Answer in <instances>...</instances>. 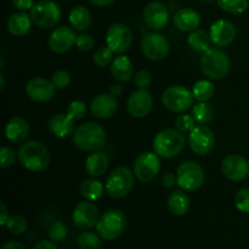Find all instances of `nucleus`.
<instances>
[{
  "label": "nucleus",
  "mask_w": 249,
  "mask_h": 249,
  "mask_svg": "<svg viewBox=\"0 0 249 249\" xmlns=\"http://www.w3.org/2000/svg\"><path fill=\"white\" fill-rule=\"evenodd\" d=\"M18 160L29 172H43L50 164V151L43 142L27 140L17 151Z\"/></svg>",
  "instance_id": "nucleus-1"
},
{
  "label": "nucleus",
  "mask_w": 249,
  "mask_h": 249,
  "mask_svg": "<svg viewBox=\"0 0 249 249\" xmlns=\"http://www.w3.org/2000/svg\"><path fill=\"white\" fill-rule=\"evenodd\" d=\"M73 143L82 151L95 152L105 147L107 135L105 129L95 122H87L75 128L72 134Z\"/></svg>",
  "instance_id": "nucleus-2"
},
{
  "label": "nucleus",
  "mask_w": 249,
  "mask_h": 249,
  "mask_svg": "<svg viewBox=\"0 0 249 249\" xmlns=\"http://www.w3.org/2000/svg\"><path fill=\"white\" fill-rule=\"evenodd\" d=\"M185 143H186V139H185L184 133L178 129L168 128L156 134L152 146L153 151L160 158L169 160V158L177 157L182 152Z\"/></svg>",
  "instance_id": "nucleus-3"
},
{
  "label": "nucleus",
  "mask_w": 249,
  "mask_h": 249,
  "mask_svg": "<svg viewBox=\"0 0 249 249\" xmlns=\"http://www.w3.org/2000/svg\"><path fill=\"white\" fill-rule=\"evenodd\" d=\"M201 71L209 79L219 80L226 77L230 71V58L228 53L218 48H209L202 55Z\"/></svg>",
  "instance_id": "nucleus-4"
},
{
  "label": "nucleus",
  "mask_w": 249,
  "mask_h": 249,
  "mask_svg": "<svg viewBox=\"0 0 249 249\" xmlns=\"http://www.w3.org/2000/svg\"><path fill=\"white\" fill-rule=\"evenodd\" d=\"M135 181V174L126 167L112 170L106 179L105 189L112 198H124L131 192Z\"/></svg>",
  "instance_id": "nucleus-5"
},
{
  "label": "nucleus",
  "mask_w": 249,
  "mask_h": 249,
  "mask_svg": "<svg viewBox=\"0 0 249 249\" xmlns=\"http://www.w3.org/2000/svg\"><path fill=\"white\" fill-rule=\"evenodd\" d=\"M126 228V216L119 209L107 211L104 215L100 216L96 224V231L101 238L107 241H113L124 232Z\"/></svg>",
  "instance_id": "nucleus-6"
},
{
  "label": "nucleus",
  "mask_w": 249,
  "mask_h": 249,
  "mask_svg": "<svg viewBox=\"0 0 249 249\" xmlns=\"http://www.w3.org/2000/svg\"><path fill=\"white\" fill-rule=\"evenodd\" d=\"M178 185L186 192L197 191L201 189L206 180L204 169L195 160H186L177 169Z\"/></svg>",
  "instance_id": "nucleus-7"
},
{
  "label": "nucleus",
  "mask_w": 249,
  "mask_h": 249,
  "mask_svg": "<svg viewBox=\"0 0 249 249\" xmlns=\"http://www.w3.org/2000/svg\"><path fill=\"white\" fill-rule=\"evenodd\" d=\"M31 17L40 28H53L61 19V7L55 0H39L32 7Z\"/></svg>",
  "instance_id": "nucleus-8"
},
{
  "label": "nucleus",
  "mask_w": 249,
  "mask_h": 249,
  "mask_svg": "<svg viewBox=\"0 0 249 249\" xmlns=\"http://www.w3.org/2000/svg\"><path fill=\"white\" fill-rule=\"evenodd\" d=\"M194 94L182 85H172L162 95V102L168 111L173 113H184L194 104Z\"/></svg>",
  "instance_id": "nucleus-9"
},
{
  "label": "nucleus",
  "mask_w": 249,
  "mask_h": 249,
  "mask_svg": "<svg viewBox=\"0 0 249 249\" xmlns=\"http://www.w3.org/2000/svg\"><path fill=\"white\" fill-rule=\"evenodd\" d=\"M160 170V156L156 152H142L134 162L133 172L141 182H150L156 179Z\"/></svg>",
  "instance_id": "nucleus-10"
},
{
  "label": "nucleus",
  "mask_w": 249,
  "mask_h": 249,
  "mask_svg": "<svg viewBox=\"0 0 249 249\" xmlns=\"http://www.w3.org/2000/svg\"><path fill=\"white\" fill-rule=\"evenodd\" d=\"M141 51L151 61L164 60L169 53V41L162 34L151 32L141 39Z\"/></svg>",
  "instance_id": "nucleus-11"
},
{
  "label": "nucleus",
  "mask_w": 249,
  "mask_h": 249,
  "mask_svg": "<svg viewBox=\"0 0 249 249\" xmlns=\"http://www.w3.org/2000/svg\"><path fill=\"white\" fill-rule=\"evenodd\" d=\"M107 46L114 53H124L130 49L133 44V32L126 24L117 22L107 31Z\"/></svg>",
  "instance_id": "nucleus-12"
},
{
  "label": "nucleus",
  "mask_w": 249,
  "mask_h": 249,
  "mask_svg": "<svg viewBox=\"0 0 249 249\" xmlns=\"http://www.w3.org/2000/svg\"><path fill=\"white\" fill-rule=\"evenodd\" d=\"M189 134L190 148L196 155L206 156L214 148V145H215L214 133L211 128L204 124L196 125L194 130Z\"/></svg>",
  "instance_id": "nucleus-13"
},
{
  "label": "nucleus",
  "mask_w": 249,
  "mask_h": 249,
  "mask_svg": "<svg viewBox=\"0 0 249 249\" xmlns=\"http://www.w3.org/2000/svg\"><path fill=\"white\" fill-rule=\"evenodd\" d=\"M99 208L91 201H84L74 207L72 213L73 224L79 230H89L99 221Z\"/></svg>",
  "instance_id": "nucleus-14"
},
{
  "label": "nucleus",
  "mask_w": 249,
  "mask_h": 249,
  "mask_svg": "<svg viewBox=\"0 0 249 249\" xmlns=\"http://www.w3.org/2000/svg\"><path fill=\"white\" fill-rule=\"evenodd\" d=\"M221 173L230 181H242L249 175L248 160L237 153L229 155L221 163Z\"/></svg>",
  "instance_id": "nucleus-15"
},
{
  "label": "nucleus",
  "mask_w": 249,
  "mask_h": 249,
  "mask_svg": "<svg viewBox=\"0 0 249 249\" xmlns=\"http://www.w3.org/2000/svg\"><path fill=\"white\" fill-rule=\"evenodd\" d=\"M77 36L67 26L56 27L49 36V48L55 53H65L75 45Z\"/></svg>",
  "instance_id": "nucleus-16"
},
{
  "label": "nucleus",
  "mask_w": 249,
  "mask_h": 249,
  "mask_svg": "<svg viewBox=\"0 0 249 249\" xmlns=\"http://www.w3.org/2000/svg\"><path fill=\"white\" fill-rule=\"evenodd\" d=\"M128 112L134 118H145L151 113L153 107V97L148 90H136L129 96Z\"/></svg>",
  "instance_id": "nucleus-17"
},
{
  "label": "nucleus",
  "mask_w": 249,
  "mask_h": 249,
  "mask_svg": "<svg viewBox=\"0 0 249 249\" xmlns=\"http://www.w3.org/2000/svg\"><path fill=\"white\" fill-rule=\"evenodd\" d=\"M55 85L45 78H32L26 85V94L36 102H48L55 95Z\"/></svg>",
  "instance_id": "nucleus-18"
},
{
  "label": "nucleus",
  "mask_w": 249,
  "mask_h": 249,
  "mask_svg": "<svg viewBox=\"0 0 249 249\" xmlns=\"http://www.w3.org/2000/svg\"><path fill=\"white\" fill-rule=\"evenodd\" d=\"M143 21H145L146 26L153 31L164 29L169 21V14H168L167 7L160 1L150 2L143 9Z\"/></svg>",
  "instance_id": "nucleus-19"
},
{
  "label": "nucleus",
  "mask_w": 249,
  "mask_h": 249,
  "mask_svg": "<svg viewBox=\"0 0 249 249\" xmlns=\"http://www.w3.org/2000/svg\"><path fill=\"white\" fill-rule=\"evenodd\" d=\"M209 36L214 45L219 48H225L235 40L236 27L232 22L228 19H219L212 24Z\"/></svg>",
  "instance_id": "nucleus-20"
},
{
  "label": "nucleus",
  "mask_w": 249,
  "mask_h": 249,
  "mask_svg": "<svg viewBox=\"0 0 249 249\" xmlns=\"http://www.w3.org/2000/svg\"><path fill=\"white\" fill-rule=\"evenodd\" d=\"M118 109L117 97L111 94L96 95L90 102V112L97 119H108L116 114Z\"/></svg>",
  "instance_id": "nucleus-21"
},
{
  "label": "nucleus",
  "mask_w": 249,
  "mask_h": 249,
  "mask_svg": "<svg viewBox=\"0 0 249 249\" xmlns=\"http://www.w3.org/2000/svg\"><path fill=\"white\" fill-rule=\"evenodd\" d=\"M29 123L22 117H12L5 126V136L12 143H23L29 135Z\"/></svg>",
  "instance_id": "nucleus-22"
},
{
  "label": "nucleus",
  "mask_w": 249,
  "mask_h": 249,
  "mask_svg": "<svg viewBox=\"0 0 249 249\" xmlns=\"http://www.w3.org/2000/svg\"><path fill=\"white\" fill-rule=\"evenodd\" d=\"M48 128L53 135L56 138H67L68 135L74 133V119L70 117V114L66 113H56L49 119Z\"/></svg>",
  "instance_id": "nucleus-23"
},
{
  "label": "nucleus",
  "mask_w": 249,
  "mask_h": 249,
  "mask_svg": "<svg viewBox=\"0 0 249 249\" xmlns=\"http://www.w3.org/2000/svg\"><path fill=\"white\" fill-rule=\"evenodd\" d=\"M174 24L181 32L196 31L197 27H199L201 24V16L196 10L184 7L175 12Z\"/></svg>",
  "instance_id": "nucleus-24"
},
{
  "label": "nucleus",
  "mask_w": 249,
  "mask_h": 249,
  "mask_svg": "<svg viewBox=\"0 0 249 249\" xmlns=\"http://www.w3.org/2000/svg\"><path fill=\"white\" fill-rule=\"evenodd\" d=\"M109 157L104 151H95L85 160V170L91 178H100L108 170Z\"/></svg>",
  "instance_id": "nucleus-25"
},
{
  "label": "nucleus",
  "mask_w": 249,
  "mask_h": 249,
  "mask_svg": "<svg viewBox=\"0 0 249 249\" xmlns=\"http://www.w3.org/2000/svg\"><path fill=\"white\" fill-rule=\"evenodd\" d=\"M32 22L31 15L26 11H17L7 19V32L15 36H23L31 31Z\"/></svg>",
  "instance_id": "nucleus-26"
},
{
  "label": "nucleus",
  "mask_w": 249,
  "mask_h": 249,
  "mask_svg": "<svg viewBox=\"0 0 249 249\" xmlns=\"http://www.w3.org/2000/svg\"><path fill=\"white\" fill-rule=\"evenodd\" d=\"M111 74L117 82H128L134 75V66L128 56H117L111 65Z\"/></svg>",
  "instance_id": "nucleus-27"
},
{
  "label": "nucleus",
  "mask_w": 249,
  "mask_h": 249,
  "mask_svg": "<svg viewBox=\"0 0 249 249\" xmlns=\"http://www.w3.org/2000/svg\"><path fill=\"white\" fill-rule=\"evenodd\" d=\"M168 209L175 216H182L190 211L191 202L184 190L173 191L168 197Z\"/></svg>",
  "instance_id": "nucleus-28"
},
{
  "label": "nucleus",
  "mask_w": 249,
  "mask_h": 249,
  "mask_svg": "<svg viewBox=\"0 0 249 249\" xmlns=\"http://www.w3.org/2000/svg\"><path fill=\"white\" fill-rule=\"evenodd\" d=\"M70 23L75 31H87L91 24V14L88 10V7L83 6V5L73 7L70 14Z\"/></svg>",
  "instance_id": "nucleus-29"
},
{
  "label": "nucleus",
  "mask_w": 249,
  "mask_h": 249,
  "mask_svg": "<svg viewBox=\"0 0 249 249\" xmlns=\"http://www.w3.org/2000/svg\"><path fill=\"white\" fill-rule=\"evenodd\" d=\"M105 186L96 179V178H91V179H85L84 181L80 184V194L88 201H97L104 196Z\"/></svg>",
  "instance_id": "nucleus-30"
},
{
  "label": "nucleus",
  "mask_w": 249,
  "mask_h": 249,
  "mask_svg": "<svg viewBox=\"0 0 249 249\" xmlns=\"http://www.w3.org/2000/svg\"><path fill=\"white\" fill-rule=\"evenodd\" d=\"M211 41V36L206 31H202V29L192 31L190 33L189 38H187V43H189L190 48L192 50L197 51V53H204V51L208 50Z\"/></svg>",
  "instance_id": "nucleus-31"
},
{
  "label": "nucleus",
  "mask_w": 249,
  "mask_h": 249,
  "mask_svg": "<svg viewBox=\"0 0 249 249\" xmlns=\"http://www.w3.org/2000/svg\"><path fill=\"white\" fill-rule=\"evenodd\" d=\"M192 94L198 102H207L215 94V87L211 80H198L192 88Z\"/></svg>",
  "instance_id": "nucleus-32"
},
{
  "label": "nucleus",
  "mask_w": 249,
  "mask_h": 249,
  "mask_svg": "<svg viewBox=\"0 0 249 249\" xmlns=\"http://www.w3.org/2000/svg\"><path fill=\"white\" fill-rule=\"evenodd\" d=\"M192 116L198 124H208L213 121L214 109L208 102H198L192 107Z\"/></svg>",
  "instance_id": "nucleus-33"
},
{
  "label": "nucleus",
  "mask_w": 249,
  "mask_h": 249,
  "mask_svg": "<svg viewBox=\"0 0 249 249\" xmlns=\"http://www.w3.org/2000/svg\"><path fill=\"white\" fill-rule=\"evenodd\" d=\"M78 247L80 249H100L102 246L101 236L91 231H84L77 238Z\"/></svg>",
  "instance_id": "nucleus-34"
},
{
  "label": "nucleus",
  "mask_w": 249,
  "mask_h": 249,
  "mask_svg": "<svg viewBox=\"0 0 249 249\" xmlns=\"http://www.w3.org/2000/svg\"><path fill=\"white\" fill-rule=\"evenodd\" d=\"M219 7L232 15L243 14L249 6V0H216Z\"/></svg>",
  "instance_id": "nucleus-35"
},
{
  "label": "nucleus",
  "mask_w": 249,
  "mask_h": 249,
  "mask_svg": "<svg viewBox=\"0 0 249 249\" xmlns=\"http://www.w3.org/2000/svg\"><path fill=\"white\" fill-rule=\"evenodd\" d=\"M6 229L14 235H21V233L26 232L27 228H28V224L27 220L22 215L18 214H15V215L9 216L6 221Z\"/></svg>",
  "instance_id": "nucleus-36"
},
{
  "label": "nucleus",
  "mask_w": 249,
  "mask_h": 249,
  "mask_svg": "<svg viewBox=\"0 0 249 249\" xmlns=\"http://www.w3.org/2000/svg\"><path fill=\"white\" fill-rule=\"evenodd\" d=\"M113 53H114L108 46H102V48H99L95 51L94 56H92V60H94V63L97 67H107L113 61L112 60L113 58Z\"/></svg>",
  "instance_id": "nucleus-37"
},
{
  "label": "nucleus",
  "mask_w": 249,
  "mask_h": 249,
  "mask_svg": "<svg viewBox=\"0 0 249 249\" xmlns=\"http://www.w3.org/2000/svg\"><path fill=\"white\" fill-rule=\"evenodd\" d=\"M49 238L53 242H61L67 236V226L62 221H55L49 228Z\"/></svg>",
  "instance_id": "nucleus-38"
},
{
  "label": "nucleus",
  "mask_w": 249,
  "mask_h": 249,
  "mask_svg": "<svg viewBox=\"0 0 249 249\" xmlns=\"http://www.w3.org/2000/svg\"><path fill=\"white\" fill-rule=\"evenodd\" d=\"M196 119L194 118V116H190V114H180L177 119H175V126L179 131L181 133H191L192 130L196 126Z\"/></svg>",
  "instance_id": "nucleus-39"
},
{
  "label": "nucleus",
  "mask_w": 249,
  "mask_h": 249,
  "mask_svg": "<svg viewBox=\"0 0 249 249\" xmlns=\"http://www.w3.org/2000/svg\"><path fill=\"white\" fill-rule=\"evenodd\" d=\"M87 105L84 104L80 100H74L70 104L67 108V113L70 114V117L74 121H79V119H83L87 114Z\"/></svg>",
  "instance_id": "nucleus-40"
},
{
  "label": "nucleus",
  "mask_w": 249,
  "mask_h": 249,
  "mask_svg": "<svg viewBox=\"0 0 249 249\" xmlns=\"http://www.w3.org/2000/svg\"><path fill=\"white\" fill-rule=\"evenodd\" d=\"M17 158H18L17 153H15V151L7 146H4L0 150V165L2 169H6V168L14 165Z\"/></svg>",
  "instance_id": "nucleus-41"
},
{
  "label": "nucleus",
  "mask_w": 249,
  "mask_h": 249,
  "mask_svg": "<svg viewBox=\"0 0 249 249\" xmlns=\"http://www.w3.org/2000/svg\"><path fill=\"white\" fill-rule=\"evenodd\" d=\"M51 82L55 85L56 89H65L70 85L71 83V75L67 71L58 70L51 77Z\"/></svg>",
  "instance_id": "nucleus-42"
},
{
  "label": "nucleus",
  "mask_w": 249,
  "mask_h": 249,
  "mask_svg": "<svg viewBox=\"0 0 249 249\" xmlns=\"http://www.w3.org/2000/svg\"><path fill=\"white\" fill-rule=\"evenodd\" d=\"M134 84L138 89L147 90L152 84V75L147 71H139L135 75H134Z\"/></svg>",
  "instance_id": "nucleus-43"
},
{
  "label": "nucleus",
  "mask_w": 249,
  "mask_h": 249,
  "mask_svg": "<svg viewBox=\"0 0 249 249\" xmlns=\"http://www.w3.org/2000/svg\"><path fill=\"white\" fill-rule=\"evenodd\" d=\"M235 206L242 213H249V189H242L236 194Z\"/></svg>",
  "instance_id": "nucleus-44"
},
{
  "label": "nucleus",
  "mask_w": 249,
  "mask_h": 249,
  "mask_svg": "<svg viewBox=\"0 0 249 249\" xmlns=\"http://www.w3.org/2000/svg\"><path fill=\"white\" fill-rule=\"evenodd\" d=\"M95 40L92 36L88 33H82L77 36V41H75V46L82 51H89L94 48Z\"/></svg>",
  "instance_id": "nucleus-45"
},
{
  "label": "nucleus",
  "mask_w": 249,
  "mask_h": 249,
  "mask_svg": "<svg viewBox=\"0 0 249 249\" xmlns=\"http://www.w3.org/2000/svg\"><path fill=\"white\" fill-rule=\"evenodd\" d=\"M162 185L167 189H172L175 185H178V178L177 174H174L173 172L165 173L162 177Z\"/></svg>",
  "instance_id": "nucleus-46"
},
{
  "label": "nucleus",
  "mask_w": 249,
  "mask_h": 249,
  "mask_svg": "<svg viewBox=\"0 0 249 249\" xmlns=\"http://www.w3.org/2000/svg\"><path fill=\"white\" fill-rule=\"evenodd\" d=\"M12 5L18 11H27L34 6V0H12Z\"/></svg>",
  "instance_id": "nucleus-47"
},
{
  "label": "nucleus",
  "mask_w": 249,
  "mask_h": 249,
  "mask_svg": "<svg viewBox=\"0 0 249 249\" xmlns=\"http://www.w3.org/2000/svg\"><path fill=\"white\" fill-rule=\"evenodd\" d=\"M33 249H58L57 246L55 245L53 241H49V240H43L40 242L36 243L34 246Z\"/></svg>",
  "instance_id": "nucleus-48"
},
{
  "label": "nucleus",
  "mask_w": 249,
  "mask_h": 249,
  "mask_svg": "<svg viewBox=\"0 0 249 249\" xmlns=\"http://www.w3.org/2000/svg\"><path fill=\"white\" fill-rule=\"evenodd\" d=\"M0 213H1V215H0V224H1L2 226H5L10 215L9 213H7V207L5 206L4 202H0Z\"/></svg>",
  "instance_id": "nucleus-49"
},
{
  "label": "nucleus",
  "mask_w": 249,
  "mask_h": 249,
  "mask_svg": "<svg viewBox=\"0 0 249 249\" xmlns=\"http://www.w3.org/2000/svg\"><path fill=\"white\" fill-rule=\"evenodd\" d=\"M1 249H27L26 246L22 245L21 242H17V241H11V242H7L2 246Z\"/></svg>",
  "instance_id": "nucleus-50"
},
{
  "label": "nucleus",
  "mask_w": 249,
  "mask_h": 249,
  "mask_svg": "<svg viewBox=\"0 0 249 249\" xmlns=\"http://www.w3.org/2000/svg\"><path fill=\"white\" fill-rule=\"evenodd\" d=\"M109 94L114 97H119L122 94H123V88L119 84H113L109 88Z\"/></svg>",
  "instance_id": "nucleus-51"
},
{
  "label": "nucleus",
  "mask_w": 249,
  "mask_h": 249,
  "mask_svg": "<svg viewBox=\"0 0 249 249\" xmlns=\"http://www.w3.org/2000/svg\"><path fill=\"white\" fill-rule=\"evenodd\" d=\"M114 0H90L91 4H94L95 6H99V7H105V6H108L113 2Z\"/></svg>",
  "instance_id": "nucleus-52"
},
{
  "label": "nucleus",
  "mask_w": 249,
  "mask_h": 249,
  "mask_svg": "<svg viewBox=\"0 0 249 249\" xmlns=\"http://www.w3.org/2000/svg\"><path fill=\"white\" fill-rule=\"evenodd\" d=\"M0 82H1V84H0V88H1V89H4V87H5V79H4V74H0Z\"/></svg>",
  "instance_id": "nucleus-53"
},
{
  "label": "nucleus",
  "mask_w": 249,
  "mask_h": 249,
  "mask_svg": "<svg viewBox=\"0 0 249 249\" xmlns=\"http://www.w3.org/2000/svg\"><path fill=\"white\" fill-rule=\"evenodd\" d=\"M0 62H1V65H0V67L4 68V67H5V58H4V56H1V57H0Z\"/></svg>",
  "instance_id": "nucleus-54"
},
{
  "label": "nucleus",
  "mask_w": 249,
  "mask_h": 249,
  "mask_svg": "<svg viewBox=\"0 0 249 249\" xmlns=\"http://www.w3.org/2000/svg\"><path fill=\"white\" fill-rule=\"evenodd\" d=\"M201 1H203V2H211V1H213V0H201Z\"/></svg>",
  "instance_id": "nucleus-55"
}]
</instances>
